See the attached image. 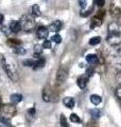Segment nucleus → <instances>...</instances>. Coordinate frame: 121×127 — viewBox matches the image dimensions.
I'll use <instances>...</instances> for the list:
<instances>
[{"label": "nucleus", "mask_w": 121, "mask_h": 127, "mask_svg": "<svg viewBox=\"0 0 121 127\" xmlns=\"http://www.w3.org/2000/svg\"><path fill=\"white\" fill-rule=\"evenodd\" d=\"M68 77V70L66 68H60L56 73V81L59 83H64Z\"/></svg>", "instance_id": "nucleus-5"}, {"label": "nucleus", "mask_w": 121, "mask_h": 127, "mask_svg": "<svg viewBox=\"0 0 121 127\" xmlns=\"http://www.w3.org/2000/svg\"><path fill=\"white\" fill-rule=\"evenodd\" d=\"M104 4H105V0H96V5L102 7Z\"/></svg>", "instance_id": "nucleus-32"}, {"label": "nucleus", "mask_w": 121, "mask_h": 127, "mask_svg": "<svg viewBox=\"0 0 121 127\" xmlns=\"http://www.w3.org/2000/svg\"><path fill=\"white\" fill-rule=\"evenodd\" d=\"M116 81H117V83L121 86V70L119 71L118 73H117V75H116Z\"/></svg>", "instance_id": "nucleus-33"}, {"label": "nucleus", "mask_w": 121, "mask_h": 127, "mask_svg": "<svg viewBox=\"0 0 121 127\" xmlns=\"http://www.w3.org/2000/svg\"><path fill=\"white\" fill-rule=\"evenodd\" d=\"M86 61L88 64H90V65H96V64L99 63V58L95 54H89L86 56Z\"/></svg>", "instance_id": "nucleus-13"}, {"label": "nucleus", "mask_w": 121, "mask_h": 127, "mask_svg": "<svg viewBox=\"0 0 121 127\" xmlns=\"http://www.w3.org/2000/svg\"><path fill=\"white\" fill-rule=\"evenodd\" d=\"M110 13H111V15H112V17L115 18V19H118V18L121 17V10L119 9L118 6H116L115 4H112V5H111Z\"/></svg>", "instance_id": "nucleus-8"}, {"label": "nucleus", "mask_w": 121, "mask_h": 127, "mask_svg": "<svg viewBox=\"0 0 121 127\" xmlns=\"http://www.w3.org/2000/svg\"><path fill=\"white\" fill-rule=\"evenodd\" d=\"M86 4H87L86 0H79V5L81 6V9H85Z\"/></svg>", "instance_id": "nucleus-29"}, {"label": "nucleus", "mask_w": 121, "mask_h": 127, "mask_svg": "<svg viewBox=\"0 0 121 127\" xmlns=\"http://www.w3.org/2000/svg\"><path fill=\"white\" fill-rule=\"evenodd\" d=\"M32 14H33V16H36V17L42 15V12H40V9L37 4H34L32 6Z\"/></svg>", "instance_id": "nucleus-19"}, {"label": "nucleus", "mask_w": 121, "mask_h": 127, "mask_svg": "<svg viewBox=\"0 0 121 127\" xmlns=\"http://www.w3.org/2000/svg\"><path fill=\"white\" fill-rule=\"evenodd\" d=\"M29 113L31 114V116H34V113H35V109H34V108L29 109Z\"/></svg>", "instance_id": "nucleus-36"}, {"label": "nucleus", "mask_w": 121, "mask_h": 127, "mask_svg": "<svg viewBox=\"0 0 121 127\" xmlns=\"http://www.w3.org/2000/svg\"><path fill=\"white\" fill-rule=\"evenodd\" d=\"M62 26H63L62 21L55 20L49 26V31H51V32H59L60 29H62Z\"/></svg>", "instance_id": "nucleus-9"}, {"label": "nucleus", "mask_w": 121, "mask_h": 127, "mask_svg": "<svg viewBox=\"0 0 121 127\" xmlns=\"http://www.w3.org/2000/svg\"><path fill=\"white\" fill-rule=\"evenodd\" d=\"M15 53H17V54H25L26 53V50L23 49V48L20 46V47H17V48H15Z\"/></svg>", "instance_id": "nucleus-25"}, {"label": "nucleus", "mask_w": 121, "mask_h": 127, "mask_svg": "<svg viewBox=\"0 0 121 127\" xmlns=\"http://www.w3.org/2000/svg\"><path fill=\"white\" fill-rule=\"evenodd\" d=\"M0 106H1V97H0Z\"/></svg>", "instance_id": "nucleus-38"}, {"label": "nucleus", "mask_w": 121, "mask_h": 127, "mask_svg": "<svg viewBox=\"0 0 121 127\" xmlns=\"http://www.w3.org/2000/svg\"><path fill=\"white\" fill-rule=\"evenodd\" d=\"M42 49L43 48L40 46H35V48H34V57H39V54L42 53Z\"/></svg>", "instance_id": "nucleus-21"}, {"label": "nucleus", "mask_w": 121, "mask_h": 127, "mask_svg": "<svg viewBox=\"0 0 121 127\" xmlns=\"http://www.w3.org/2000/svg\"><path fill=\"white\" fill-rule=\"evenodd\" d=\"M3 68H4L5 72L13 82H17L18 78H19V75H18V70H17V65L14 59L9 58V57H5L3 58Z\"/></svg>", "instance_id": "nucleus-2"}, {"label": "nucleus", "mask_w": 121, "mask_h": 127, "mask_svg": "<svg viewBox=\"0 0 121 127\" xmlns=\"http://www.w3.org/2000/svg\"><path fill=\"white\" fill-rule=\"evenodd\" d=\"M64 105L71 109V108H73L74 107L75 102H74V100L72 97H66V98H64Z\"/></svg>", "instance_id": "nucleus-16"}, {"label": "nucleus", "mask_w": 121, "mask_h": 127, "mask_svg": "<svg viewBox=\"0 0 121 127\" xmlns=\"http://www.w3.org/2000/svg\"><path fill=\"white\" fill-rule=\"evenodd\" d=\"M3 21H4V16H3L2 14H0V25H1Z\"/></svg>", "instance_id": "nucleus-37"}, {"label": "nucleus", "mask_w": 121, "mask_h": 127, "mask_svg": "<svg viewBox=\"0 0 121 127\" xmlns=\"http://www.w3.org/2000/svg\"><path fill=\"white\" fill-rule=\"evenodd\" d=\"M115 94H116V96L119 98V100H121V86H119L118 88L116 89L115 91Z\"/></svg>", "instance_id": "nucleus-28"}, {"label": "nucleus", "mask_w": 121, "mask_h": 127, "mask_svg": "<svg viewBox=\"0 0 121 127\" xmlns=\"http://www.w3.org/2000/svg\"><path fill=\"white\" fill-rule=\"evenodd\" d=\"M53 93H52V91L49 89V88H45L43 91V100L45 101V102H51V101H53L54 98H53Z\"/></svg>", "instance_id": "nucleus-7"}, {"label": "nucleus", "mask_w": 121, "mask_h": 127, "mask_svg": "<svg viewBox=\"0 0 121 127\" xmlns=\"http://www.w3.org/2000/svg\"><path fill=\"white\" fill-rule=\"evenodd\" d=\"M45 63H46L45 58H40V57H38L37 61H36V62L34 63L33 68H34L35 70H36V69H39V68H43V67L45 66Z\"/></svg>", "instance_id": "nucleus-17"}, {"label": "nucleus", "mask_w": 121, "mask_h": 127, "mask_svg": "<svg viewBox=\"0 0 121 127\" xmlns=\"http://www.w3.org/2000/svg\"><path fill=\"white\" fill-rule=\"evenodd\" d=\"M70 120L72 121V123H80L81 122V119L79 118L78 114H75V113L71 114V116H70Z\"/></svg>", "instance_id": "nucleus-22"}, {"label": "nucleus", "mask_w": 121, "mask_h": 127, "mask_svg": "<svg viewBox=\"0 0 121 127\" xmlns=\"http://www.w3.org/2000/svg\"><path fill=\"white\" fill-rule=\"evenodd\" d=\"M34 63H35V62L31 61V59H28V61H26V62H25V64H23V65L27 66V67H33Z\"/></svg>", "instance_id": "nucleus-31"}, {"label": "nucleus", "mask_w": 121, "mask_h": 127, "mask_svg": "<svg viewBox=\"0 0 121 127\" xmlns=\"http://www.w3.org/2000/svg\"><path fill=\"white\" fill-rule=\"evenodd\" d=\"M60 125L62 126H68V124H67V121H66V118L64 117V116H60Z\"/></svg>", "instance_id": "nucleus-30"}, {"label": "nucleus", "mask_w": 121, "mask_h": 127, "mask_svg": "<svg viewBox=\"0 0 121 127\" xmlns=\"http://www.w3.org/2000/svg\"><path fill=\"white\" fill-rule=\"evenodd\" d=\"M94 71H95V70L92 69V68H89V69L87 70V73H86V75H87L88 77H89V76H91V75L94 74Z\"/></svg>", "instance_id": "nucleus-35"}, {"label": "nucleus", "mask_w": 121, "mask_h": 127, "mask_svg": "<svg viewBox=\"0 0 121 127\" xmlns=\"http://www.w3.org/2000/svg\"><path fill=\"white\" fill-rule=\"evenodd\" d=\"M36 35L39 39H46L49 35V29H47L46 27H39L36 31Z\"/></svg>", "instance_id": "nucleus-6"}, {"label": "nucleus", "mask_w": 121, "mask_h": 127, "mask_svg": "<svg viewBox=\"0 0 121 127\" xmlns=\"http://www.w3.org/2000/svg\"><path fill=\"white\" fill-rule=\"evenodd\" d=\"M0 122L3 123L4 125L6 126H11V122H10V119L9 118H5V117H0Z\"/></svg>", "instance_id": "nucleus-23"}, {"label": "nucleus", "mask_w": 121, "mask_h": 127, "mask_svg": "<svg viewBox=\"0 0 121 127\" xmlns=\"http://www.w3.org/2000/svg\"><path fill=\"white\" fill-rule=\"evenodd\" d=\"M43 48L44 49H51V41L50 40H45L43 43Z\"/></svg>", "instance_id": "nucleus-27"}, {"label": "nucleus", "mask_w": 121, "mask_h": 127, "mask_svg": "<svg viewBox=\"0 0 121 127\" xmlns=\"http://www.w3.org/2000/svg\"><path fill=\"white\" fill-rule=\"evenodd\" d=\"M7 46H9L10 48H17V47H20L21 46V41L18 40V39H14V38H11L7 40Z\"/></svg>", "instance_id": "nucleus-14"}, {"label": "nucleus", "mask_w": 121, "mask_h": 127, "mask_svg": "<svg viewBox=\"0 0 121 127\" xmlns=\"http://www.w3.org/2000/svg\"><path fill=\"white\" fill-rule=\"evenodd\" d=\"M10 29H11L12 32H14V33H18V32L21 30V26H20V22L17 21V20L11 21V23H10Z\"/></svg>", "instance_id": "nucleus-11"}, {"label": "nucleus", "mask_w": 121, "mask_h": 127, "mask_svg": "<svg viewBox=\"0 0 121 127\" xmlns=\"http://www.w3.org/2000/svg\"><path fill=\"white\" fill-rule=\"evenodd\" d=\"M10 101H11L12 104H18V103H20L22 101V95L21 94H17V93L12 94Z\"/></svg>", "instance_id": "nucleus-15"}, {"label": "nucleus", "mask_w": 121, "mask_h": 127, "mask_svg": "<svg viewBox=\"0 0 121 127\" xmlns=\"http://www.w3.org/2000/svg\"><path fill=\"white\" fill-rule=\"evenodd\" d=\"M102 19L103 18L99 17L98 15L95 16V17L91 19V22H90V28H91V29H95V28L100 27L101 25H102Z\"/></svg>", "instance_id": "nucleus-12"}, {"label": "nucleus", "mask_w": 121, "mask_h": 127, "mask_svg": "<svg viewBox=\"0 0 121 127\" xmlns=\"http://www.w3.org/2000/svg\"><path fill=\"white\" fill-rule=\"evenodd\" d=\"M19 22L21 29L26 32H32L35 29V20L31 15H22Z\"/></svg>", "instance_id": "nucleus-3"}, {"label": "nucleus", "mask_w": 121, "mask_h": 127, "mask_svg": "<svg viewBox=\"0 0 121 127\" xmlns=\"http://www.w3.org/2000/svg\"><path fill=\"white\" fill-rule=\"evenodd\" d=\"M91 114H92V118H94V119H98L100 117V110H98V109H92L91 110Z\"/></svg>", "instance_id": "nucleus-26"}, {"label": "nucleus", "mask_w": 121, "mask_h": 127, "mask_svg": "<svg viewBox=\"0 0 121 127\" xmlns=\"http://www.w3.org/2000/svg\"><path fill=\"white\" fill-rule=\"evenodd\" d=\"M107 42L111 46L121 45V25L116 21H113L108 25L107 28Z\"/></svg>", "instance_id": "nucleus-1"}, {"label": "nucleus", "mask_w": 121, "mask_h": 127, "mask_svg": "<svg viewBox=\"0 0 121 127\" xmlns=\"http://www.w3.org/2000/svg\"><path fill=\"white\" fill-rule=\"evenodd\" d=\"M51 40L53 42H55V43H60V42H62V37H60V35L56 34V35H53V36H52Z\"/></svg>", "instance_id": "nucleus-24"}, {"label": "nucleus", "mask_w": 121, "mask_h": 127, "mask_svg": "<svg viewBox=\"0 0 121 127\" xmlns=\"http://www.w3.org/2000/svg\"><path fill=\"white\" fill-rule=\"evenodd\" d=\"M17 110H16V107L14 106V104H5V105H1L0 106V113H1L2 117H5V118H13Z\"/></svg>", "instance_id": "nucleus-4"}, {"label": "nucleus", "mask_w": 121, "mask_h": 127, "mask_svg": "<svg viewBox=\"0 0 121 127\" xmlns=\"http://www.w3.org/2000/svg\"><path fill=\"white\" fill-rule=\"evenodd\" d=\"M100 42H101V37L96 36V37H92L89 40V45L90 46H97V45H99Z\"/></svg>", "instance_id": "nucleus-20"}, {"label": "nucleus", "mask_w": 121, "mask_h": 127, "mask_svg": "<svg viewBox=\"0 0 121 127\" xmlns=\"http://www.w3.org/2000/svg\"><path fill=\"white\" fill-rule=\"evenodd\" d=\"M91 11H92V9L88 10V11H86V12H82V13H81V16H83V17H86V16H88V15L90 14Z\"/></svg>", "instance_id": "nucleus-34"}, {"label": "nucleus", "mask_w": 121, "mask_h": 127, "mask_svg": "<svg viewBox=\"0 0 121 127\" xmlns=\"http://www.w3.org/2000/svg\"><path fill=\"white\" fill-rule=\"evenodd\" d=\"M101 101H102V98H101V96L98 94H92L90 96V102L94 105H99L101 103Z\"/></svg>", "instance_id": "nucleus-18"}, {"label": "nucleus", "mask_w": 121, "mask_h": 127, "mask_svg": "<svg viewBox=\"0 0 121 127\" xmlns=\"http://www.w3.org/2000/svg\"><path fill=\"white\" fill-rule=\"evenodd\" d=\"M87 83H88V76L87 75H83V76L79 77L78 81H76V84H78V86L81 89L85 88V87L87 86Z\"/></svg>", "instance_id": "nucleus-10"}]
</instances>
